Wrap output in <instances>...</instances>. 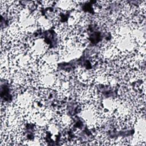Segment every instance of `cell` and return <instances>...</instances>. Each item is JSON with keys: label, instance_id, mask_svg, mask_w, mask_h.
Masks as SVG:
<instances>
[{"label": "cell", "instance_id": "obj_1", "mask_svg": "<svg viewBox=\"0 0 146 146\" xmlns=\"http://www.w3.org/2000/svg\"><path fill=\"white\" fill-rule=\"evenodd\" d=\"M28 52L35 60L40 59L48 50V45L44 39H29L26 43Z\"/></svg>", "mask_w": 146, "mask_h": 146}, {"label": "cell", "instance_id": "obj_2", "mask_svg": "<svg viewBox=\"0 0 146 146\" xmlns=\"http://www.w3.org/2000/svg\"><path fill=\"white\" fill-rule=\"evenodd\" d=\"M78 82L84 85H91L94 83V71L83 67H78L74 73Z\"/></svg>", "mask_w": 146, "mask_h": 146}, {"label": "cell", "instance_id": "obj_3", "mask_svg": "<svg viewBox=\"0 0 146 146\" xmlns=\"http://www.w3.org/2000/svg\"><path fill=\"white\" fill-rule=\"evenodd\" d=\"M55 6L60 11H72L76 8L79 5L78 1H55Z\"/></svg>", "mask_w": 146, "mask_h": 146}]
</instances>
